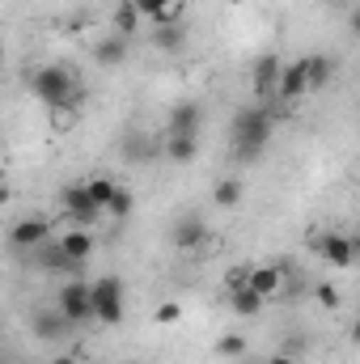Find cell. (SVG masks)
Listing matches in <instances>:
<instances>
[{
  "label": "cell",
  "mask_w": 360,
  "mask_h": 364,
  "mask_svg": "<svg viewBox=\"0 0 360 364\" xmlns=\"http://www.w3.org/2000/svg\"><path fill=\"white\" fill-rule=\"evenodd\" d=\"M271 132H275V119L271 110L259 102V106H242L229 123V136H233V157L238 161H255L263 149L271 144Z\"/></svg>",
  "instance_id": "1"
},
{
  "label": "cell",
  "mask_w": 360,
  "mask_h": 364,
  "mask_svg": "<svg viewBox=\"0 0 360 364\" xmlns=\"http://www.w3.org/2000/svg\"><path fill=\"white\" fill-rule=\"evenodd\" d=\"M30 90L38 93L55 114H73V110L81 106V81H77V73L64 68V64H43V68H34Z\"/></svg>",
  "instance_id": "2"
},
{
  "label": "cell",
  "mask_w": 360,
  "mask_h": 364,
  "mask_svg": "<svg viewBox=\"0 0 360 364\" xmlns=\"http://www.w3.org/2000/svg\"><path fill=\"white\" fill-rule=\"evenodd\" d=\"M127 314V296H123V279L119 275H97L90 284V318L102 326H119Z\"/></svg>",
  "instance_id": "3"
},
{
  "label": "cell",
  "mask_w": 360,
  "mask_h": 364,
  "mask_svg": "<svg viewBox=\"0 0 360 364\" xmlns=\"http://www.w3.org/2000/svg\"><path fill=\"white\" fill-rule=\"evenodd\" d=\"M55 314H60L68 326L93 322L90 318V279H68V284H60V292H55Z\"/></svg>",
  "instance_id": "4"
},
{
  "label": "cell",
  "mask_w": 360,
  "mask_h": 364,
  "mask_svg": "<svg viewBox=\"0 0 360 364\" xmlns=\"http://www.w3.org/2000/svg\"><path fill=\"white\" fill-rule=\"evenodd\" d=\"M60 208H64V216H68L77 229H93V225L102 220V208L90 199L85 182H68V186L60 191Z\"/></svg>",
  "instance_id": "5"
},
{
  "label": "cell",
  "mask_w": 360,
  "mask_h": 364,
  "mask_svg": "<svg viewBox=\"0 0 360 364\" xmlns=\"http://www.w3.org/2000/svg\"><path fill=\"white\" fill-rule=\"evenodd\" d=\"M314 250H318V259H327L331 267H344V272L356 263V237H348V233H335V229L318 233V237H314Z\"/></svg>",
  "instance_id": "6"
},
{
  "label": "cell",
  "mask_w": 360,
  "mask_h": 364,
  "mask_svg": "<svg viewBox=\"0 0 360 364\" xmlns=\"http://www.w3.org/2000/svg\"><path fill=\"white\" fill-rule=\"evenodd\" d=\"M51 220H43V216H21L13 229H9V246L13 250H38V246H47L51 242Z\"/></svg>",
  "instance_id": "7"
},
{
  "label": "cell",
  "mask_w": 360,
  "mask_h": 364,
  "mask_svg": "<svg viewBox=\"0 0 360 364\" xmlns=\"http://www.w3.org/2000/svg\"><path fill=\"white\" fill-rule=\"evenodd\" d=\"M170 242H174V250H182V255L199 250V246L208 242V225H203V216H195V212L179 216L174 229H170Z\"/></svg>",
  "instance_id": "8"
},
{
  "label": "cell",
  "mask_w": 360,
  "mask_h": 364,
  "mask_svg": "<svg viewBox=\"0 0 360 364\" xmlns=\"http://www.w3.org/2000/svg\"><path fill=\"white\" fill-rule=\"evenodd\" d=\"M55 250L64 255V259H73V263H90L93 259V250H97V242H93V233L90 229H68V233H60L55 237Z\"/></svg>",
  "instance_id": "9"
},
{
  "label": "cell",
  "mask_w": 360,
  "mask_h": 364,
  "mask_svg": "<svg viewBox=\"0 0 360 364\" xmlns=\"http://www.w3.org/2000/svg\"><path fill=\"white\" fill-rule=\"evenodd\" d=\"M305 64L301 60H292V64H280V77H275V97L284 102V106H292L297 97H305Z\"/></svg>",
  "instance_id": "10"
},
{
  "label": "cell",
  "mask_w": 360,
  "mask_h": 364,
  "mask_svg": "<svg viewBox=\"0 0 360 364\" xmlns=\"http://www.w3.org/2000/svg\"><path fill=\"white\" fill-rule=\"evenodd\" d=\"M301 64H305V90L309 93H318V90H327L331 81H335V60L331 55H301Z\"/></svg>",
  "instance_id": "11"
},
{
  "label": "cell",
  "mask_w": 360,
  "mask_h": 364,
  "mask_svg": "<svg viewBox=\"0 0 360 364\" xmlns=\"http://www.w3.org/2000/svg\"><path fill=\"white\" fill-rule=\"evenodd\" d=\"M127 55H132V47H127L123 34H106V38L93 43V60L102 68H119V64H127Z\"/></svg>",
  "instance_id": "12"
},
{
  "label": "cell",
  "mask_w": 360,
  "mask_h": 364,
  "mask_svg": "<svg viewBox=\"0 0 360 364\" xmlns=\"http://www.w3.org/2000/svg\"><path fill=\"white\" fill-rule=\"evenodd\" d=\"M246 288L259 292L263 301H271V296L284 288V272H280V267H268V263H263V267H250V272H246Z\"/></svg>",
  "instance_id": "13"
},
{
  "label": "cell",
  "mask_w": 360,
  "mask_h": 364,
  "mask_svg": "<svg viewBox=\"0 0 360 364\" xmlns=\"http://www.w3.org/2000/svg\"><path fill=\"white\" fill-rule=\"evenodd\" d=\"M275 77H280V60H275V55H259L255 68H250V85L259 93V102H263L268 93H275Z\"/></svg>",
  "instance_id": "14"
},
{
  "label": "cell",
  "mask_w": 360,
  "mask_h": 364,
  "mask_svg": "<svg viewBox=\"0 0 360 364\" xmlns=\"http://www.w3.org/2000/svg\"><path fill=\"white\" fill-rule=\"evenodd\" d=\"M30 326H34V335H38V339H47V343H55V339H64V335H68V322H64L55 309H38V314L30 318Z\"/></svg>",
  "instance_id": "15"
},
{
  "label": "cell",
  "mask_w": 360,
  "mask_h": 364,
  "mask_svg": "<svg viewBox=\"0 0 360 364\" xmlns=\"http://www.w3.org/2000/svg\"><path fill=\"white\" fill-rule=\"evenodd\" d=\"M199 123H203V110L199 106H174L170 114V136H199Z\"/></svg>",
  "instance_id": "16"
},
{
  "label": "cell",
  "mask_w": 360,
  "mask_h": 364,
  "mask_svg": "<svg viewBox=\"0 0 360 364\" xmlns=\"http://www.w3.org/2000/svg\"><path fill=\"white\" fill-rule=\"evenodd\" d=\"M162 153H166V161L186 166V161H195V153H199V136H170Z\"/></svg>",
  "instance_id": "17"
},
{
  "label": "cell",
  "mask_w": 360,
  "mask_h": 364,
  "mask_svg": "<svg viewBox=\"0 0 360 364\" xmlns=\"http://www.w3.org/2000/svg\"><path fill=\"white\" fill-rule=\"evenodd\" d=\"M182 43H186V26H182V21H174V26H157V30H153V47L166 51V55L182 51Z\"/></svg>",
  "instance_id": "18"
},
{
  "label": "cell",
  "mask_w": 360,
  "mask_h": 364,
  "mask_svg": "<svg viewBox=\"0 0 360 364\" xmlns=\"http://www.w3.org/2000/svg\"><path fill=\"white\" fill-rule=\"evenodd\" d=\"M110 26H115V34L132 38V34H136V26H140L136 4H132V0H119V4H115V13H110Z\"/></svg>",
  "instance_id": "19"
},
{
  "label": "cell",
  "mask_w": 360,
  "mask_h": 364,
  "mask_svg": "<svg viewBox=\"0 0 360 364\" xmlns=\"http://www.w3.org/2000/svg\"><path fill=\"white\" fill-rule=\"evenodd\" d=\"M212 203H216V208H238V203H242V182L238 178H216Z\"/></svg>",
  "instance_id": "20"
},
{
  "label": "cell",
  "mask_w": 360,
  "mask_h": 364,
  "mask_svg": "<svg viewBox=\"0 0 360 364\" xmlns=\"http://www.w3.org/2000/svg\"><path fill=\"white\" fill-rule=\"evenodd\" d=\"M229 305H233V314H242V318H255L268 301L259 296V292H250V288H238V292H229Z\"/></svg>",
  "instance_id": "21"
},
{
  "label": "cell",
  "mask_w": 360,
  "mask_h": 364,
  "mask_svg": "<svg viewBox=\"0 0 360 364\" xmlns=\"http://www.w3.org/2000/svg\"><path fill=\"white\" fill-rule=\"evenodd\" d=\"M132 4H136V13L149 17L153 26H174V17H170V0H132Z\"/></svg>",
  "instance_id": "22"
},
{
  "label": "cell",
  "mask_w": 360,
  "mask_h": 364,
  "mask_svg": "<svg viewBox=\"0 0 360 364\" xmlns=\"http://www.w3.org/2000/svg\"><path fill=\"white\" fill-rule=\"evenodd\" d=\"M115 186H119V182L110 178V174H93V178H85V191H90V199L102 208V212H106V203H110Z\"/></svg>",
  "instance_id": "23"
},
{
  "label": "cell",
  "mask_w": 360,
  "mask_h": 364,
  "mask_svg": "<svg viewBox=\"0 0 360 364\" xmlns=\"http://www.w3.org/2000/svg\"><path fill=\"white\" fill-rule=\"evenodd\" d=\"M132 208H136L132 191H127V186H115V195H110V203H106V212H102V216H110V220H127V216H132Z\"/></svg>",
  "instance_id": "24"
},
{
  "label": "cell",
  "mask_w": 360,
  "mask_h": 364,
  "mask_svg": "<svg viewBox=\"0 0 360 364\" xmlns=\"http://www.w3.org/2000/svg\"><path fill=\"white\" fill-rule=\"evenodd\" d=\"M153 322H157V326H179V322H182V305H179V301H157Z\"/></svg>",
  "instance_id": "25"
},
{
  "label": "cell",
  "mask_w": 360,
  "mask_h": 364,
  "mask_svg": "<svg viewBox=\"0 0 360 364\" xmlns=\"http://www.w3.org/2000/svg\"><path fill=\"white\" fill-rule=\"evenodd\" d=\"M216 352H221L225 360H238V356H246V339L229 331V335H221V339H216Z\"/></svg>",
  "instance_id": "26"
},
{
  "label": "cell",
  "mask_w": 360,
  "mask_h": 364,
  "mask_svg": "<svg viewBox=\"0 0 360 364\" xmlns=\"http://www.w3.org/2000/svg\"><path fill=\"white\" fill-rule=\"evenodd\" d=\"M314 301H318L322 309H339V305H344V296H339L335 284H314Z\"/></svg>",
  "instance_id": "27"
},
{
  "label": "cell",
  "mask_w": 360,
  "mask_h": 364,
  "mask_svg": "<svg viewBox=\"0 0 360 364\" xmlns=\"http://www.w3.org/2000/svg\"><path fill=\"white\" fill-rule=\"evenodd\" d=\"M246 272H250V267H229V272H225V292L246 288Z\"/></svg>",
  "instance_id": "28"
},
{
  "label": "cell",
  "mask_w": 360,
  "mask_h": 364,
  "mask_svg": "<svg viewBox=\"0 0 360 364\" xmlns=\"http://www.w3.org/2000/svg\"><path fill=\"white\" fill-rule=\"evenodd\" d=\"M263 364H297V360H292L288 352H271V356H268V360H263Z\"/></svg>",
  "instance_id": "29"
},
{
  "label": "cell",
  "mask_w": 360,
  "mask_h": 364,
  "mask_svg": "<svg viewBox=\"0 0 360 364\" xmlns=\"http://www.w3.org/2000/svg\"><path fill=\"white\" fill-rule=\"evenodd\" d=\"M51 364H77V356H68V352H60V356H55Z\"/></svg>",
  "instance_id": "30"
},
{
  "label": "cell",
  "mask_w": 360,
  "mask_h": 364,
  "mask_svg": "<svg viewBox=\"0 0 360 364\" xmlns=\"http://www.w3.org/2000/svg\"><path fill=\"white\" fill-rule=\"evenodd\" d=\"M0 64H4V51H0Z\"/></svg>",
  "instance_id": "31"
}]
</instances>
